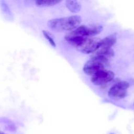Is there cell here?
Here are the masks:
<instances>
[{
    "label": "cell",
    "instance_id": "cell-5",
    "mask_svg": "<svg viewBox=\"0 0 134 134\" xmlns=\"http://www.w3.org/2000/svg\"><path fill=\"white\" fill-rule=\"evenodd\" d=\"M114 77L115 74L113 72L105 69L91 77V81L94 85L102 86L111 82L114 79Z\"/></svg>",
    "mask_w": 134,
    "mask_h": 134
},
{
    "label": "cell",
    "instance_id": "cell-4",
    "mask_svg": "<svg viewBox=\"0 0 134 134\" xmlns=\"http://www.w3.org/2000/svg\"><path fill=\"white\" fill-rule=\"evenodd\" d=\"M102 39L96 37H88L80 47L77 48L79 51L84 54L94 53L101 46Z\"/></svg>",
    "mask_w": 134,
    "mask_h": 134
},
{
    "label": "cell",
    "instance_id": "cell-11",
    "mask_svg": "<svg viewBox=\"0 0 134 134\" xmlns=\"http://www.w3.org/2000/svg\"><path fill=\"white\" fill-rule=\"evenodd\" d=\"M0 134H5V133H3L2 132H0Z\"/></svg>",
    "mask_w": 134,
    "mask_h": 134
},
{
    "label": "cell",
    "instance_id": "cell-6",
    "mask_svg": "<svg viewBox=\"0 0 134 134\" xmlns=\"http://www.w3.org/2000/svg\"><path fill=\"white\" fill-rule=\"evenodd\" d=\"M92 55L101 56L109 59L114 56V51L112 48H105V47H100L98 51H96Z\"/></svg>",
    "mask_w": 134,
    "mask_h": 134
},
{
    "label": "cell",
    "instance_id": "cell-10",
    "mask_svg": "<svg viewBox=\"0 0 134 134\" xmlns=\"http://www.w3.org/2000/svg\"><path fill=\"white\" fill-rule=\"evenodd\" d=\"M43 35H44V36L45 37L46 39L48 40V41L49 42L50 44H51L53 47H56V43H55L53 37H52V36L51 35V34H50V33H48V31H45V30H43Z\"/></svg>",
    "mask_w": 134,
    "mask_h": 134
},
{
    "label": "cell",
    "instance_id": "cell-8",
    "mask_svg": "<svg viewBox=\"0 0 134 134\" xmlns=\"http://www.w3.org/2000/svg\"><path fill=\"white\" fill-rule=\"evenodd\" d=\"M65 6L70 10V12L73 13H78L81 10V5L79 3L75 0H69L65 1Z\"/></svg>",
    "mask_w": 134,
    "mask_h": 134
},
{
    "label": "cell",
    "instance_id": "cell-7",
    "mask_svg": "<svg viewBox=\"0 0 134 134\" xmlns=\"http://www.w3.org/2000/svg\"><path fill=\"white\" fill-rule=\"evenodd\" d=\"M116 37L115 35H111L106 37L101 41L100 47H105V48H111L116 43ZM99 47V48H100Z\"/></svg>",
    "mask_w": 134,
    "mask_h": 134
},
{
    "label": "cell",
    "instance_id": "cell-2",
    "mask_svg": "<svg viewBox=\"0 0 134 134\" xmlns=\"http://www.w3.org/2000/svg\"><path fill=\"white\" fill-rule=\"evenodd\" d=\"M130 84L126 81L117 82L112 86L108 91V96L113 99H121L125 98L128 94V88Z\"/></svg>",
    "mask_w": 134,
    "mask_h": 134
},
{
    "label": "cell",
    "instance_id": "cell-9",
    "mask_svg": "<svg viewBox=\"0 0 134 134\" xmlns=\"http://www.w3.org/2000/svg\"><path fill=\"white\" fill-rule=\"evenodd\" d=\"M60 2L61 1H56V0H38L35 1V5L37 7H45L54 6Z\"/></svg>",
    "mask_w": 134,
    "mask_h": 134
},
{
    "label": "cell",
    "instance_id": "cell-13",
    "mask_svg": "<svg viewBox=\"0 0 134 134\" xmlns=\"http://www.w3.org/2000/svg\"><path fill=\"white\" fill-rule=\"evenodd\" d=\"M133 105H134V103H133Z\"/></svg>",
    "mask_w": 134,
    "mask_h": 134
},
{
    "label": "cell",
    "instance_id": "cell-12",
    "mask_svg": "<svg viewBox=\"0 0 134 134\" xmlns=\"http://www.w3.org/2000/svg\"><path fill=\"white\" fill-rule=\"evenodd\" d=\"M111 134H114V133H111Z\"/></svg>",
    "mask_w": 134,
    "mask_h": 134
},
{
    "label": "cell",
    "instance_id": "cell-1",
    "mask_svg": "<svg viewBox=\"0 0 134 134\" xmlns=\"http://www.w3.org/2000/svg\"><path fill=\"white\" fill-rule=\"evenodd\" d=\"M81 22L82 19L81 16L74 15L51 20L48 22V26L50 29L56 32H62L63 31H72L79 27Z\"/></svg>",
    "mask_w": 134,
    "mask_h": 134
},
{
    "label": "cell",
    "instance_id": "cell-3",
    "mask_svg": "<svg viewBox=\"0 0 134 134\" xmlns=\"http://www.w3.org/2000/svg\"><path fill=\"white\" fill-rule=\"evenodd\" d=\"M106 64H107L103 62L91 58V59L89 61H88L84 65L83 71L87 75L92 77L93 75L99 73L101 71L106 69Z\"/></svg>",
    "mask_w": 134,
    "mask_h": 134
}]
</instances>
